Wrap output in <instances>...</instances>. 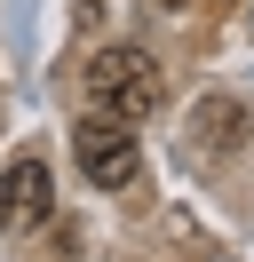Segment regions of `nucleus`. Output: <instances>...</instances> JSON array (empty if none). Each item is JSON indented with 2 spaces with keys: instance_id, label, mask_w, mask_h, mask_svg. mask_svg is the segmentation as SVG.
Listing matches in <instances>:
<instances>
[{
  "instance_id": "obj_1",
  "label": "nucleus",
  "mask_w": 254,
  "mask_h": 262,
  "mask_svg": "<svg viewBox=\"0 0 254 262\" xmlns=\"http://www.w3.org/2000/svg\"><path fill=\"white\" fill-rule=\"evenodd\" d=\"M79 96H88V112L143 127V119L167 103V72H159L143 48H95V56H88V72H79Z\"/></svg>"
},
{
  "instance_id": "obj_2",
  "label": "nucleus",
  "mask_w": 254,
  "mask_h": 262,
  "mask_svg": "<svg viewBox=\"0 0 254 262\" xmlns=\"http://www.w3.org/2000/svg\"><path fill=\"white\" fill-rule=\"evenodd\" d=\"M72 151H79V175H88L95 191H127V183L143 175V143H135L127 119L79 112V119H72Z\"/></svg>"
},
{
  "instance_id": "obj_3",
  "label": "nucleus",
  "mask_w": 254,
  "mask_h": 262,
  "mask_svg": "<svg viewBox=\"0 0 254 262\" xmlns=\"http://www.w3.org/2000/svg\"><path fill=\"white\" fill-rule=\"evenodd\" d=\"M48 214H56V175H48L40 151H24V159L0 175V230H8V238H24V230H40Z\"/></svg>"
},
{
  "instance_id": "obj_4",
  "label": "nucleus",
  "mask_w": 254,
  "mask_h": 262,
  "mask_svg": "<svg viewBox=\"0 0 254 262\" xmlns=\"http://www.w3.org/2000/svg\"><path fill=\"white\" fill-rule=\"evenodd\" d=\"M230 135H238V103L230 96H206L199 119H190V151H199V143H230Z\"/></svg>"
},
{
  "instance_id": "obj_5",
  "label": "nucleus",
  "mask_w": 254,
  "mask_h": 262,
  "mask_svg": "<svg viewBox=\"0 0 254 262\" xmlns=\"http://www.w3.org/2000/svg\"><path fill=\"white\" fill-rule=\"evenodd\" d=\"M151 8H183V0H151Z\"/></svg>"
}]
</instances>
